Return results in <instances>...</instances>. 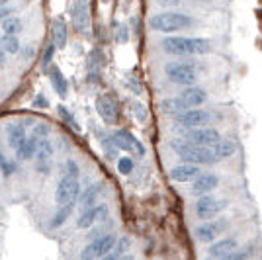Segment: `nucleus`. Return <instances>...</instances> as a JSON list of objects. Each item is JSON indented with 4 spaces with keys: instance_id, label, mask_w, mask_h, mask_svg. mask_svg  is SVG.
Here are the masks:
<instances>
[{
    "instance_id": "obj_1",
    "label": "nucleus",
    "mask_w": 262,
    "mask_h": 260,
    "mask_svg": "<svg viewBox=\"0 0 262 260\" xmlns=\"http://www.w3.org/2000/svg\"><path fill=\"white\" fill-rule=\"evenodd\" d=\"M163 49L168 55H208L211 53L213 45L209 39H202V37H164Z\"/></svg>"
},
{
    "instance_id": "obj_2",
    "label": "nucleus",
    "mask_w": 262,
    "mask_h": 260,
    "mask_svg": "<svg viewBox=\"0 0 262 260\" xmlns=\"http://www.w3.org/2000/svg\"><path fill=\"white\" fill-rule=\"evenodd\" d=\"M172 151L184 161V163L190 164H215L217 163V157L213 149L209 147H198V145H192V143L184 141V139H174L170 143Z\"/></svg>"
},
{
    "instance_id": "obj_3",
    "label": "nucleus",
    "mask_w": 262,
    "mask_h": 260,
    "mask_svg": "<svg viewBox=\"0 0 262 260\" xmlns=\"http://www.w3.org/2000/svg\"><path fill=\"white\" fill-rule=\"evenodd\" d=\"M192 26H194V18L180 14V12H163V14H157L151 18V28L163 33L182 32Z\"/></svg>"
},
{
    "instance_id": "obj_4",
    "label": "nucleus",
    "mask_w": 262,
    "mask_h": 260,
    "mask_svg": "<svg viewBox=\"0 0 262 260\" xmlns=\"http://www.w3.org/2000/svg\"><path fill=\"white\" fill-rule=\"evenodd\" d=\"M164 75H166L168 80H172L174 84L196 86L198 82V69L194 63H184V61L168 63V65L164 67Z\"/></svg>"
},
{
    "instance_id": "obj_5",
    "label": "nucleus",
    "mask_w": 262,
    "mask_h": 260,
    "mask_svg": "<svg viewBox=\"0 0 262 260\" xmlns=\"http://www.w3.org/2000/svg\"><path fill=\"white\" fill-rule=\"evenodd\" d=\"M78 196H80V180H78V176L63 174L57 188H55V202H57V206H71V204L77 202Z\"/></svg>"
},
{
    "instance_id": "obj_6",
    "label": "nucleus",
    "mask_w": 262,
    "mask_h": 260,
    "mask_svg": "<svg viewBox=\"0 0 262 260\" xmlns=\"http://www.w3.org/2000/svg\"><path fill=\"white\" fill-rule=\"evenodd\" d=\"M116 243H118V239L114 237L112 233L94 239L80 250V260H102L104 256H108L110 252H114Z\"/></svg>"
},
{
    "instance_id": "obj_7",
    "label": "nucleus",
    "mask_w": 262,
    "mask_h": 260,
    "mask_svg": "<svg viewBox=\"0 0 262 260\" xmlns=\"http://www.w3.org/2000/svg\"><path fill=\"white\" fill-rule=\"evenodd\" d=\"M215 119V116L211 112H206V110H186L182 114L174 116V121L180 125V127H186V129H198V127H208L209 123Z\"/></svg>"
},
{
    "instance_id": "obj_8",
    "label": "nucleus",
    "mask_w": 262,
    "mask_h": 260,
    "mask_svg": "<svg viewBox=\"0 0 262 260\" xmlns=\"http://www.w3.org/2000/svg\"><path fill=\"white\" fill-rule=\"evenodd\" d=\"M229 202L227 200H221V198H215V196H202L198 198L196 202V215L200 219H206V221H211L215 219L219 213H223V209H227Z\"/></svg>"
},
{
    "instance_id": "obj_9",
    "label": "nucleus",
    "mask_w": 262,
    "mask_h": 260,
    "mask_svg": "<svg viewBox=\"0 0 262 260\" xmlns=\"http://www.w3.org/2000/svg\"><path fill=\"white\" fill-rule=\"evenodd\" d=\"M184 141L198 145V147H209L213 149L221 141V133L213 127H198V129H188L184 135Z\"/></svg>"
},
{
    "instance_id": "obj_10",
    "label": "nucleus",
    "mask_w": 262,
    "mask_h": 260,
    "mask_svg": "<svg viewBox=\"0 0 262 260\" xmlns=\"http://www.w3.org/2000/svg\"><path fill=\"white\" fill-rule=\"evenodd\" d=\"M96 110H98L100 118L108 125H116L120 121V106L112 94H100L96 98Z\"/></svg>"
},
{
    "instance_id": "obj_11",
    "label": "nucleus",
    "mask_w": 262,
    "mask_h": 260,
    "mask_svg": "<svg viewBox=\"0 0 262 260\" xmlns=\"http://www.w3.org/2000/svg\"><path fill=\"white\" fill-rule=\"evenodd\" d=\"M110 141L114 143L118 149H121V151L133 153V155H137V157H143V155H145V145H143L135 135H131L129 131H125V129L116 131V133L110 137Z\"/></svg>"
},
{
    "instance_id": "obj_12",
    "label": "nucleus",
    "mask_w": 262,
    "mask_h": 260,
    "mask_svg": "<svg viewBox=\"0 0 262 260\" xmlns=\"http://www.w3.org/2000/svg\"><path fill=\"white\" fill-rule=\"evenodd\" d=\"M227 227H229L227 219H211V221H206L204 225L196 227V239L200 243H215V239Z\"/></svg>"
},
{
    "instance_id": "obj_13",
    "label": "nucleus",
    "mask_w": 262,
    "mask_h": 260,
    "mask_svg": "<svg viewBox=\"0 0 262 260\" xmlns=\"http://www.w3.org/2000/svg\"><path fill=\"white\" fill-rule=\"evenodd\" d=\"M106 215H108V206H104V204L86 207V209H82V213L78 215L77 227L78 229H90L94 223H96V221L104 219Z\"/></svg>"
},
{
    "instance_id": "obj_14",
    "label": "nucleus",
    "mask_w": 262,
    "mask_h": 260,
    "mask_svg": "<svg viewBox=\"0 0 262 260\" xmlns=\"http://www.w3.org/2000/svg\"><path fill=\"white\" fill-rule=\"evenodd\" d=\"M73 22H75L77 32H88V28H90L88 0H73Z\"/></svg>"
},
{
    "instance_id": "obj_15",
    "label": "nucleus",
    "mask_w": 262,
    "mask_h": 260,
    "mask_svg": "<svg viewBox=\"0 0 262 260\" xmlns=\"http://www.w3.org/2000/svg\"><path fill=\"white\" fill-rule=\"evenodd\" d=\"M235 250H239V241L235 237H227L211 243L208 249V254L209 258H221V256H227V254L235 252Z\"/></svg>"
},
{
    "instance_id": "obj_16",
    "label": "nucleus",
    "mask_w": 262,
    "mask_h": 260,
    "mask_svg": "<svg viewBox=\"0 0 262 260\" xmlns=\"http://www.w3.org/2000/svg\"><path fill=\"white\" fill-rule=\"evenodd\" d=\"M217 186H219V178L215 174L204 172V174H200L196 180L192 182V194H196L202 198V196H208L209 192H213Z\"/></svg>"
},
{
    "instance_id": "obj_17",
    "label": "nucleus",
    "mask_w": 262,
    "mask_h": 260,
    "mask_svg": "<svg viewBox=\"0 0 262 260\" xmlns=\"http://www.w3.org/2000/svg\"><path fill=\"white\" fill-rule=\"evenodd\" d=\"M178 98L184 102L188 110H194V108H200V106L208 100V92L200 86H188V88H184V92Z\"/></svg>"
},
{
    "instance_id": "obj_18",
    "label": "nucleus",
    "mask_w": 262,
    "mask_h": 260,
    "mask_svg": "<svg viewBox=\"0 0 262 260\" xmlns=\"http://www.w3.org/2000/svg\"><path fill=\"white\" fill-rule=\"evenodd\" d=\"M200 174H202L200 172V166L190 163H182L170 170V178L174 182H194Z\"/></svg>"
},
{
    "instance_id": "obj_19",
    "label": "nucleus",
    "mask_w": 262,
    "mask_h": 260,
    "mask_svg": "<svg viewBox=\"0 0 262 260\" xmlns=\"http://www.w3.org/2000/svg\"><path fill=\"white\" fill-rule=\"evenodd\" d=\"M51 157H53V145L49 139L39 143V149L35 153V159H37V170L39 172H49V163H51Z\"/></svg>"
},
{
    "instance_id": "obj_20",
    "label": "nucleus",
    "mask_w": 262,
    "mask_h": 260,
    "mask_svg": "<svg viewBox=\"0 0 262 260\" xmlns=\"http://www.w3.org/2000/svg\"><path fill=\"white\" fill-rule=\"evenodd\" d=\"M39 139L35 137V135H28V139L20 145V149L16 151V159L18 161H28V159H32V157H35V153H37V149H39Z\"/></svg>"
},
{
    "instance_id": "obj_21",
    "label": "nucleus",
    "mask_w": 262,
    "mask_h": 260,
    "mask_svg": "<svg viewBox=\"0 0 262 260\" xmlns=\"http://www.w3.org/2000/svg\"><path fill=\"white\" fill-rule=\"evenodd\" d=\"M45 73L49 75V80H51V84H53L55 92H57V94H59L61 98H65L69 86H67V78L63 76V73H61L57 67H49Z\"/></svg>"
},
{
    "instance_id": "obj_22",
    "label": "nucleus",
    "mask_w": 262,
    "mask_h": 260,
    "mask_svg": "<svg viewBox=\"0 0 262 260\" xmlns=\"http://www.w3.org/2000/svg\"><path fill=\"white\" fill-rule=\"evenodd\" d=\"M26 139H28V135H26L24 123H12L10 127H8V145H10L14 151H18L20 145H22Z\"/></svg>"
},
{
    "instance_id": "obj_23",
    "label": "nucleus",
    "mask_w": 262,
    "mask_h": 260,
    "mask_svg": "<svg viewBox=\"0 0 262 260\" xmlns=\"http://www.w3.org/2000/svg\"><path fill=\"white\" fill-rule=\"evenodd\" d=\"M51 33H53V45L59 47V49H63L67 45V24L63 18H55Z\"/></svg>"
},
{
    "instance_id": "obj_24",
    "label": "nucleus",
    "mask_w": 262,
    "mask_h": 260,
    "mask_svg": "<svg viewBox=\"0 0 262 260\" xmlns=\"http://www.w3.org/2000/svg\"><path fill=\"white\" fill-rule=\"evenodd\" d=\"M100 192H102V184H94V186H90V188H86L82 194L78 196V204H80V207L86 209V207L96 206V198L100 196Z\"/></svg>"
},
{
    "instance_id": "obj_25",
    "label": "nucleus",
    "mask_w": 262,
    "mask_h": 260,
    "mask_svg": "<svg viewBox=\"0 0 262 260\" xmlns=\"http://www.w3.org/2000/svg\"><path fill=\"white\" fill-rule=\"evenodd\" d=\"M188 108H186V104L180 98H166L163 102V112L170 114V116H178V114H182Z\"/></svg>"
},
{
    "instance_id": "obj_26",
    "label": "nucleus",
    "mask_w": 262,
    "mask_h": 260,
    "mask_svg": "<svg viewBox=\"0 0 262 260\" xmlns=\"http://www.w3.org/2000/svg\"><path fill=\"white\" fill-rule=\"evenodd\" d=\"M237 151V147H235V143L233 141H227V139H221V141L213 147V153H215V157H217V161L221 159H229L233 153Z\"/></svg>"
},
{
    "instance_id": "obj_27",
    "label": "nucleus",
    "mask_w": 262,
    "mask_h": 260,
    "mask_svg": "<svg viewBox=\"0 0 262 260\" xmlns=\"http://www.w3.org/2000/svg\"><path fill=\"white\" fill-rule=\"evenodd\" d=\"M0 47L4 49V53L16 55L20 51V39H18V35H8V33H4L2 39H0Z\"/></svg>"
},
{
    "instance_id": "obj_28",
    "label": "nucleus",
    "mask_w": 262,
    "mask_h": 260,
    "mask_svg": "<svg viewBox=\"0 0 262 260\" xmlns=\"http://www.w3.org/2000/svg\"><path fill=\"white\" fill-rule=\"evenodd\" d=\"M24 24L20 18H14V16H10V18H6L4 22H2V32L8 33V35H18V33L22 32Z\"/></svg>"
},
{
    "instance_id": "obj_29",
    "label": "nucleus",
    "mask_w": 262,
    "mask_h": 260,
    "mask_svg": "<svg viewBox=\"0 0 262 260\" xmlns=\"http://www.w3.org/2000/svg\"><path fill=\"white\" fill-rule=\"evenodd\" d=\"M73 209H75V204H71V206L59 207V209H57V213L53 215V219H51V225H53V227H61V225L65 223L67 219L71 217Z\"/></svg>"
},
{
    "instance_id": "obj_30",
    "label": "nucleus",
    "mask_w": 262,
    "mask_h": 260,
    "mask_svg": "<svg viewBox=\"0 0 262 260\" xmlns=\"http://www.w3.org/2000/svg\"><path fill=\"white\" fill-rule=\"evenodd\" d=\"M252 256V249L247 247V249H239L235 252H231L227 256H221V258H209V260H249Z\"/></svg>"
},
{
    "instance_id": "obj_31",
    "label": "nucleus",
    "mask_w": 262,
    "mask_h": 260,
    "mask_svg": "<svg viewBox=\"0 0 262 260\" xmlns=\"http://www.w3.org/2000/svg\"><path fill=\"white\" fill-rule=\"evenodd\" d=\"M131 249V239L129 237H121L118 243H116V249H114V252L116 254H121V256H125V252Z\"/></svg>"
},
{
    "instance_id": "obj_32",
    "label": "nucleus",
    "mask_w": 262,
    "mask_h": 260,
    "mask_svg": "<svg viewBox=\"0 0 262 260\" xmlns=\"http://www.w3.org/2000/svg\"><path fill=\"white\" fill-rule=\"evenodd\" d=\"M133 161H131L129 157H121L120 161H118V170H120V174H131L133 172Z\"/></svg>"
},
{
    "instance_id": "obj_33",
    "label": "nucleus",
    "mask_w": 262,
    "mask_h": 260,
    "mask_svg": "<svg viewBox=\"0 0 262 260\" xmlns=\"http://www.w3.org/2000/svg\"><path fill=\"white\" fill-rule=\"evenodd\" d=\"M32 135H35L39 141H45V139H49V127H47L45 123H37V125L33 127Z\"/></svg>"
},
{
    "instance_id": "obj_34",
    "label": "nucleus",
    "mask_w": 262,
    "mask_h": 260,
    "mask_svg": "<svg viewBox=\"0 0 262 260\" xmlns=\"http://www.w3.org/2000/svg\"><path fill=\"white\" fill-rule=\"evenodd\" d=\"M63 174H69V176H80V168H78V164L73 161V159H69L65 163V172Z\"/></svg>"
},
{
    "instance_id": "obj_35",
    "label": "nucleus",
    "mask_w": 262,
    "mask_h": 260,
    "mask_svg": "<svg viewBox=\"0 0 262 260\" xmlns=\"http://www.w3.org/2000/svg\"><path fill=\"white\" fill-rule=\"evenodd\" d=\"M59 114H61V118L65 119L69 125H73V127H78L77 121H75V118H73V114H71V112H69L65 106H59Z\"/></svg>"
},
{
    "instance_id": "obj_36",
    "label": "nucleus",
    "mask_w": 262,
    "mask_h": 260,
    "mask_svg": "<svg viewBox=\"0 0 262 260\" xmlns=\"http://www.w3.org/2000/svg\"><path fill=\"white\" fill-rule=\"evenodd\" d=\"M53 51H55V45H47V49H45L43 53V69L47 71V67H49V63H51V59H53Z\"/></svg>"
},
{
    "instance_id": "obj_37",
    "label": "nucleus",
    "mask_w": 262,
    "mask_h": 260,
    "mask_svg": "<svg viewBox=\"0 0 262 260\" xmlns=\"http://www.w3.org/2000/svg\"><path fill=\"white\" fill-rule=\"evenodd\" d=\"M133 110H135V114H137V119H139V121H145V119H147V110L143 108L139 102L133 104Z\"/></svg>"
},
{
    "instance_id": "obj_38",
    "label": "nucleus",
    "mask_w": 262,
    "mask_h": 260,
    "mask_svg": "<svg viewBox=\"0 0 262 260\" xmlns=\"http://www.w3.org/2000/svg\"><path fill=\"white\" fill-rule=\"evenodd\" d=\"M102 260H131V256L127 254V256H121V254H116V252H110L108 256H104Z\"/></svg>"
},
{
    "instance_id": "obj_39",
    "label": "nucleus",
    "mask_w": 262,
    "mask_h": 260,
    "mask_svg": "<svg viewBox=\"0 0 262 260\" xmlns=\"http://www.w3.org/2000/svg\"><path fill=\"white\" fill-rule=\"evenodd\" d=\"M10 16H12V8H6V6L0 8V24L4 22L6 18H10Z\"/></svg>"
},
{
    "instance_id": "obj_40",
    "label": "nucleus",
    "mask_w": 262,
    "mask_h": 260,
    "mask_svg": "<svg viewBox=\"0 0 262 260\" xmlns=\"http://www.w3.org/2000/svg\"><path fill=\"white\" fill-rule=\"evenodd\" d=\"M161 6H164V8H170V6H178L180 4V0H157Z\"/></svg>"
},
{
    "instance_id": "obj_41",
    "label": "nucleus",
    "mask_w": 262,
    "mask_h": 260,
    "mask_svg": "<svg viewBox=\"0 0 262 260\" xmlns=\"http://www.w3.org/2000/svg\"><path fill=\"white\" fill-rule=\"evenodd\" d=\"M120 28V41H127V28L125 26H118Z\"/></svg>"
},
{
    "instance_id": "obj_42",
    "label": "nucleus",
    "mask_w": 262,
    "mask_h": 260,
    "mask_svg": "<svg viewBox=\"0 0 262 260\" xmlns=\"http://www.w3.org/2000/svg\"><path fill=\"white\" fill-rule=\"evenodd\" d=\"M33 104H35V106H39V108H45V106H49V102H47L43 96H37V100H35Z\"/></svg>"
},
{
    "instance_id": "obj_43",
    "label": "nucleus",
    "mask_w": 262,
    "mask_h": 260,
    "mask_svg": "<svg viewBox=\"0 0 262 260\" xmlns=\"http://www.w3.org/2000/svg\"><path fill=\"white\" fill-rule=\"evenodd\" d=\"M4 57H6V53H4V49H2V47H0V65H2V63H4Z\"/></svg>"
},
{
    "instance_id": "obj_44",
    "label": "nucleus",
    "mask_w": 262,
    "mask_h": 260,
    "mask_svg": "<svg viewBox=\"0 0 262 260\" xmlns=\"http://www.w3.org/2000/svg\"><path fill=\"white\" fill-rule=\"evenodd\" d=\"M6 4H8V0H0V8H2V6H6Z\"/></svg>"
},
{
    "instance_id": "obj_45",
    "label": "nucleus",
    "mask_w": 262,
    "mask_h": 260,
    "mask_svg": "<svg viewBox=\"0 0 262 260\" xmlns=\"http://www.w3.org/2000/svg\"><path fill=\"white\" fill-rule=\"evenodd\" d=\"M102 2H110V0H102Z\"/></svg>"
}]
</instances>
